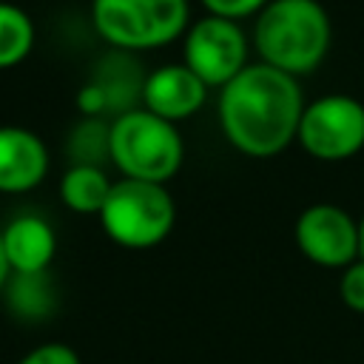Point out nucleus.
I'll use <instances>...</instances> for the list:
<instances>
[{"label": "nucleus", "instance_id": "1", "mask_svg": "<svg viewBox=\"0 0 364 364\" xmlns=\"http://www.w3.org/2000/svg\"><path fill=\"white\" fill-rule=\"evenodd\" d=\"M219 125L225 139L247 156H276L296 134L304 114L299 80L264 63L245 65L219 88Z\"/></svg>", "mask_w": 364, "mask_h": 364}, {"label": "nucleus", "instance_id": "2", "mask_svg": "<svg viewBox=\"0 0 364 364\" xmlns=\"http://www.w3.org/2000/svg\"><path fill=\"white\" fill-rule=\"evenodd\" d=\"M253 46L264 65L310 74L330 51V17L316 0H270L256 17Z\"/></svg>", "mask_w": 364, "mask_h": 364}, {"label": "nucleus", "instance_id": "3", "mask_svg": "<svg viewBox=\"0 0 364 364\" xmlns=\"http://www.w3.org/2000/svg\"><path fill=\"white\" fill-rule=\"evenodd\" d=\"M108 156L122 179L165 185L185 159V145L173 122L139 108L114 119L105 136Z\"/></svg>", "mask_w": 364, "mask_h": 364}, {"label": "nucleus", "instance_id": "4", "mask_svg": "<svg viewBox=\"0 0 364 364\" xmlns=\"http://www.w3.org/2000/svg\"><path fill=\"white\" fill-rule=\"evenodd\" d=\"M102 230L122 247L145 250L159 245L176 222V205L165 185L119 179L100 210Z\"/></svg>", "mask_w": 364, "mask_h": 364}, {"label": "nucleus", "instance_id": "5", "mask_svg": "<svg viewBox=\"0 0 364 364\" xmlns=\"http://www.w3.org/2000/svg\"><path fill=\"white\" fill-rule=\"evenodd\" d=\"M91 23L117 48H159L188 28V0H91Z\"/></svg>", "mask_w": 364, "mask_h": 364}, {"label": "nucleus", "instance_id": "6", "mask_svg": "<svg viewBox=\"0 0 364 364\" xmlns=\"http://www.w3.org/2000/svg\"><path fill=\"white\" fill-rule=\"evenodd\" d=\"M299 145L324 162H338L364 148V105L347 94H327L304 105Z\"/></svg>", "mask_w": 364, "mask_h": 364}, {"label": "nucleus", "instance_id": "7", "mask_svg": "<svg viewBox=\"0 0 364 364\" xmlns=\"http://www.w3.org/2000/svg\"><path fill=\"white\" fill-rule=\"evenodd\" d=\"M182 63L208 88H225L247 65V37L239 23L208 14L188 28Z\"/></svg>", "mask_w": 364, "mask_h": 364}, {"label": "nucleus", "instance_id": "8", "mask_svg": "<svg viewBox=\"0 0 364 364\" xmlns=\"http://www.w3.org/2000/svg\"><path fill=\"white\" fill-rule=\"evenodd\" d=\"M299 250L321 267H350L358 259V222L338 205H310L296 219Z\"/></svg>", "mask_w": 364, "mask_h": 364}, {"label": "nucleus", "instance_id": "9", "mask_svg": "<svg viewBox=\"0 0 364 364\" xmlns=\"http://www.w3.org/2000/svg\"><path fill=\"white\" fill-rule=\"evenodd\" d=\"M205 97H208V85L185 63H171V65L151 71L142 85L145 111L173 125L196 114L205 105Z\"/></svg>", "mask_w": 364, "mask_h": 364}, {"label": "nucleus", "instance_id": "10", "mask_svg": "<svg viewBox=\"0 0 364 364\" xmlns=\"http://www.w3.org/2000/svg\"><path fill=\"white\" fill-rule=\"evenodd\" d=\"M48 173L46 142L20 125H0V193H26Z\"/></svg>", "mask_w": 364, "mask_h": 364}, {"label": "nucleus", "instance_id": "11", "mask_svg": "<svg viewBox=\"0 0 364 364\" xmlns=\"http://www.w3.org/2000/svg\"><path fill=\"white\" fill-rule=\"evenodd\" d=\"M3 253L17 276H40L57 253V236L51 225L34 213L14 216L3 230Z\"/></svg>", "mask_w": 364, "mask_h": 364}, {"label": "nucleus", "instance_id": "12", "mask_svg": "<svg viewBox=\"0 0 364 364\" xmlns=\"http://www.w3.org/2000/svg\"><path fill=\"white\" fill-rule=\"evenodd\" d=\"M111 179L97 168L94 162H77L71 165L63 179H60V196L63 205L74 213H97L102 210L108 193H111Z\"/></svg>", "mask_w": 364, "mask_h": 364}, {"label": "nucleus", "instance_id": "13", "mask_svg": "<svg viewBox=\"0 0 364 364\" xmlns=\"http://www.w3.org/2000/svg\"><path fill=\"white\" fill-rule=\"evenodd\" d=\"M34 48V23L31 17L14 6L0 0V68H11L23 63Z\"/></svg>", "mask_w": 364, "mask_h": 364}, {"label": "nucleus", "instance_id": "14", "mask_svg": "<svg viewBox=\"0 0 364 364\" xmlns=\"http://www.w3.org/2000/svg\"><path fill=\"white\" fill-rule=\"evenodd\" d=\"M338 293L353 313H364V259H355L350 267H344Z\"/></svg>", "mask_w": 364, "mask_h": 364}, {"label": "nucleus", "instance_id": "15", "mask_svg": "<svg viewBox=\"0 0 364 364\" xmlns=\"http://www.w3.org/2000/svg\"><path fill=\"white\" fill-rule=\"evenodd\" d=\"M267 3L270 0H202V6L208 9V14L225 17V20H233V23H239L242 17L259 14Z\"/></svg>", "mask_w": 364, "mask_h": 364}, {"label": "nucleus", "instance_id": "16", "mask_svg": "<svg viewBox=\"0 0 364 364\" xmlns=\"http://www.w3.org/2000/svg\"><path fill=\"white\" fill-rule=\"evenodd\" d=\"M17 364H80V355L68 344L48 341V344H40V347L28 350Z\"/></svg>", "mask_w": 364, "mask_h": 364}, {"label": "nucleus", "instance_id": "17", "mask_svg": "<svg viewBox=\"0 0 364 364\" xmlns=\"http://www.w3.org/2000/svg\"><path fill=\"white\" fill-rule=\"evenodd\" d=\"M80 105H82L85 111H97V108L102 105V100H100V91H97V88H85V94H82Z\"/></svg>", "mask_w": 364, "mask_h": 364}, {"label": "nucleus", "instance_id": "18", "mask_svg": "<svg viewBox=\"0 0 364 364\" xmlns=\"http://www.w3.org/2000/svg\"><path fill=\"white\" fill-rule=\"evenodd\" d=\"M9 273H11V267H9V262H6L3 239H0V290H3V287H6V282H9Z\"/></svg>", "mask_w": 364, "mask_h": 364}, {"label": "nucleus", "instance_id": "19", "mask_svg": "<svg viewBox=\"0 0 364 364\" xmlns=\"http://www.w3.org/2000/svg\"><path fill=\"white\" fill-rule=\"evenodd\" d=\"M358 259H364V216L358 222Z\"/></svg>", "mask_w": 364, "mask_h": 364}]
</instances>
